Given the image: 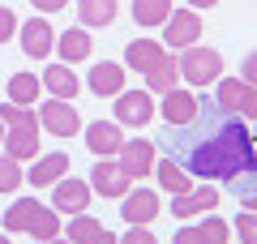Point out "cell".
<instances>
[{"instance_id":"7402d4cb","label":"cell","mask_w":257,"mask_h":244,"mask_svg":"<svg viewBox=\"0 0 257 244\" xmlns=\"http://www.w3.org/2000/svg\"><path fill=\"white\" fill-rule=\"evenodd\" d=\"M155 176H159V189L172 193V197H176V193H189V189H193V176L184 172L176 159H159V163H155Z\"/></svg>"},{"instance_id":"2e32d148","label":"cell","mask_w":257,"mask_h":244,"mask_svg":"<svg viewBox=\"0 0 257 244\" xmlns=\"http://www.w3.org/2000/svg\"><path fill=\"white\" fill-rule=\"evenodd\" d=\"M159 116H163V125H189L193 116H197V94L193 90H167V94H159Z\"/></svg>"},{"instance_id":"d6986e66","label":"cell","mask_w":257,"mask_h":244,"mask_svg":"<svg viewBox=\"0 0 257 244\" xmlns=\"http://www.w3.org/2000/svg\"><path fill=\"white\" fill-rule=\"evenodd\" d=\"M39 81H43V90L52 94V99H69V103H73V99H77V90H82V86H77L73 64H64V60H60V64H47Z\"/></svg>"},{"instance_id":"f546056e","label":"cell","mask_w":257,"mask_h":244,"mask_svg":"<svg viewBox=\"0 0 257 244\" xmlns=\"http://www.w3.org/2000/svg\"><path fill=\"white\" fill-rule=\"evenodd\" d=\"M197 227H202L206 244H231V223H227V218H219L214 210H210V214H202V223H197Z\"/></svg>"},{"instance_id":"6da1fadb","label":"cell","mask_w":257,"mask_h":244,"mask_svg":"<svg viewBox=\"0 0 257 244\" xmlns=\"http://www.w3.org/2000/svg\"><path fill=\"white\" fill-rule=\"evenodd\" d=\"M155 146H163L167 159H176L189 176L210 184H231L236 176H257L253 129L236 111L219 107L214 99H197V116L176 129L167 125Z\"/></svg>"},{"instance_id":"bcb514c9","label":"cell","mask_w":257,"mask_h":244,"mask_svg":"<svg viewBox=\"0 0 257 244\" xmlns=\"http://www.w3.org/2000/svg\"><path fill=\"white\" fill-rule=\"evenodd\" d=\"M35 244H39V240H35Z\"/></svg>"},{"instance_id":"b9f144b4","label":"cell","mask_w":257,"mask_h":244,"mask_svg":"<svg viewBox=\"0 0 257 244\" xmlns=\"http://www.w3.org/2000/svg\"><path fill=\"white\" fill-rule=\"evenodd\" d=\"M43 244H73V240H64V235H56V240H43Z\"/></svg>"},{"instance_id":"ac0fdd59","label":"cell","mask_w":257,"mask_h":244,"mask_svg":"<svg viewBox=\"0 0 257 244\" xmlns=\"http://www.w3.org/2000/svg\"><path fill=\"white\" fill-rule=\"evenodd\" d=\"M163 56H167V47L159 43V39H133V43L124 47V69H133V73H142V77H146V73L155 69Z\"/></svg>"},{"instance_id":"9a60e30c","label":"cell","mask_w":257,"mask_h":244,"mask_svg":"<svg viewBox=\"0 0 257 244\" xmlns=\"http://www.w3.org/2000/svg\"><path fill=\"white\" fill-rule=\"evenodd\" d=\"M60 176H69V154H64V150L39 154V159L26 167V184H35V189H52Z\"/></svg>"},{"instance_id":"30bf717a","label":"cell","mask_w":257,"mask_h":244,"mask_svg":"<svg viewBox=\"0 0 257 244\" xmlns=\"http://www.w3.org/2000/svg\"><path fill=\"white\" fill-rule=\"evenodd\" d=\"M18 39H22V52H26L30 60H43V56L56 52V30H52V22H47L43 13H35L30 22H22Z\"/></svg>"},{"instance_id":"83f0119b","label":"cell","mask_w":257,"mask_h":244,"mask_svg":"<svg viewBox=\"0 0 257 244\" xmlns=\"http://www.w3.org/2000/svg\"><path fill=\"white\" fill-rule=\"evenodd\" d=\"M244 81L240 77H219L214 81V103H219V107H227V111H236L240 107V99H244Z\"/></svg>"},{"instance_id":"5bb4252c","label":"cell","mask_w":257,"mask_h":244,"mask_svg":"<svg viewBox=\"0 0 257 244\" xmlns=\"http://www.w3.org/2000/svg\"><path fill=\"white\" fill-rule=\"evenodd\" d=\"M124 77H128L124 64H116V60H99V64L90 69V77H86V90L99 94V99H116V94L124 90Z\"/></svg>"},{"instance_id":"603a6c76","label":"cell","mask_w":257,"mask_h":244,"mask_svg":"<svg viewBox=\"0 0 257 244\" xmlns=\"http://www.w3.org/2000/svg\"><path fill=\"white\" fill-rule=\"evenodd\" d=\"M77 22L86 30H99L116 22V0H77Z\"/></svg>"},{"instance_id":"7bdbcfd3","label":"cell","mask_w":257,"mask_h":244,"mask_svg":"<svg viewBox=\"0 0 257 244\" xmlns=\"http://www.w3.org/2000/svg\"><path fill=\"white\" fill-rule=\"evenodd\" d=\"M0 244H13V235H9V231H0Z\"/></svg>"},{"instance_id":"d4e9b609","label":"cell","mask_w":257,"mask_h":244,"mask_svg":"<svg viewBox=\"0 0 257 244\" xmlns=\"http://www.w3.org/2000/svg\"><path fill=\"white\" fill-rule=\"evenodd\" d=\"M39 206H43V201H39V197H18V201H13L9 210H5V231H9V235H18V231H26V227L35 223V214H39Z\"/></svg>"},{"instance_id":"ffe728a7","label":"cell","mask_w":257,"mask_h":244,"mask_svg":"<svg viewBox=\"0 0 257 244\" xmlns=\"http://www.w3.org/2000/svg\"><path fill=\"white\" fill-rule=\"evenodd\" d=\"M5 99L18 103V107H35V103L43 99V81H39V73H9Z\"/></svg>"},{"instance_id":"8992f818","label":"cell","mask_w":257,"mask_h":244,"mask_svg":"<svg viewBox=\"0 0 257 244\" xmlns=\"http://www.w3.org/2000/svg\"><path fill=\"white\" fill-rule=\"evenodd\" d=\"M202 39V13L197 9H172V18L163 22V39L159 43L172 47V52H184Z\"/></svg>"},{"instance_id":"484cf974","label":"cell","mask_w":257,"mask_h":244,"mask_svg":"<svg viewBox=\"0 0 257 244\" xmlns=\"http://www.w3.org/2000/svg\"><path fill=\"white\" fill-rule=\"evenodd\" d=\"M99 231H103V223H99L94 214H73L69 223H64L60 235H64V240H73V244H90Z\"/></svg>"},{"instance_id":"74e56055","label":"cell","mask_w":257,"mask_h":244,"mask_svg":"<svg viewBox=\"0 0 257 244\" xmlns=\"http://www.w3.org/2000/svg\"><path fill=\"white\" fill-rule=\"evenodd\" d=\"M240 81H244V86H257V52L244 56V64H240Z\"/></svg>"},{"instance_id":"44dd1931","label":"cell","mask_w":257,"mask_h":244,"mask_svg":"<svg viewBox=\"0 0 257 244\" xmlns=\"http://www.w3.org/2000/svg\"><path fill=\"white\" fill-rule=\"evenodd\" d=\"M176 86H180V56L167 52L163 60L146 73V90L150 94H167V90H176Z\"/></svg>"},{"instance_id":"7a4b0ae2","label":"cell","mask_w":257,"mask_h":244,"mask_svg":"<svg viewBox=\"0 0 257 244\" xmlns=\"http://www.w3.org/2000/svg\"><path fill=\"white\" fill-rule=\"evenodd\" d=\"M180 56V77L189 81L193 90H206V86H214V81L223 77V56L214 52V47H202V43H193L184 47Z\"/></svg>"},{"instance_id":"d590c367","label":"cell","mask_w":257,"mask_h":244,"mask_svg":"<svg viewBox=\"0 0 257 244\" xmlns=\"http://www.w3.org/2000/svg\"><path fill=\"white\" fill-rule=\"evenodd\" d=\"M120 244H159V235L150 231V227H128V235Z\"/></svg>"},{"instance_id":"52a82bcc","label":"cell","mask_w":257,"mask_h":244,"mask_svg":"<svg viewBox=\"0 0 257 244\" xmlns=\"http://www.w3.org/2000/svg\"><path fill=\"white\" fill-rule=\"evenodd\" d=\"M35 111H39V129H47L52 137H77V129H82V116H77V107L69 99L47 94L43 107H35Z\"/></svg>"},{"instance_id":"ab89813d","label":"cell","mask_w":257,"mask_h":244,"mask_svg":"<svg viewBox=\"0 0 257 244\" xmlns=\"http://www.w3.org/2000/svg\"><path fill=\"white\" fill-rule=\"evenodd\" d=\"M184 5H189V9H197V13H202V9H214L219 0H184Z\"/></svg>"},{"instance_id":"ba28073f","label":"cell","mask_w":257,"mask_h":244,"mask_svg":"<svg viewBox=\"0 0 257 244\" xmlns=\"http://www.w3.org/2000/svg\"><path fill=\"white\" fill-rule=\"evenodd\" d=\"M120 214H124L128 227H150L159 214H163V206H159V193L146 189V184H133V189L120 197Z\"/></svg>"},{"instance_id":"cb8c5ba5","label":"cell","mask_w":257,"mask_h":244,"mask_svg":"<svg viewBox=\"0 0 257 244\" xmlns=\"http://www.w3.org/2000/svg\"><path fill=\"white\" fill-rule=\"evenodd\" d=\"M172 0H133V22H138L142 30H155V26H163L167 18H172Z\"/></svg>"},{"instance_id":"60d3db41","label":"cell","mask_w":257,"mask_h":244,"mask_svg":"<svg viewBox=\"0 0 257 244\" xmlns=\"http://www.w3.org/2000/svg\"><path fill=\"white\" fill-rule=\"evenodd\" d=\"M90 244H120V235H111V231H99Z\"/></svg>"},{"instance_id":"f1b7e54d","label":"cell","mask_w":257,"mask_h":244,"mask_svg":"<svg viewBox=\"0 0 257 244\" xmlns=\"http://www.w3.org/2000/svg\"><path fill=\"white\" fill-rule=\"evenodd\" d=\"M26 184V172H22V163L9 159V154L0 150V193H18Z\"/></svg>"},{"instance_id":"1f68e13d","label":"cell","mask_w":257,"mask_h":244,"mask_svg":"<svg viewBox=\"0 0 257 244\" xmlns=\"http://www.w3.org/2000/svg\"><path fill=\"white\" fill-rule=\"evenodd\" d=\"M231 193L240 197V206H244V210H253V214H257V176H236V180H231Z\"/></svg>"},{"instance_id":"8fae6325","label":"cell","mask_w":257,"mask_h":244,"mask_svg":"<svg viewBox=\"0 0 257 244\" xmlns=\"http://www.w3.org/2000/svg\"><path fill=\"white\" fill-rule=\"evenodd\" d=\"M90 189L99 193V197H107V201H111V197L120 201L128 189H133V180L124 176V167H120L116 159H99V163L90 167Z\"/></svg>"},{"instance_id":"5b68a950","label":"cell","mask_w":257,"mask_h":244,"mask_svg":"<svg viewBox=\"0 0 257 244\" xmlns=\"http://www.w3.org/2000/svg\"><path fill=\"white\" fill-rule=\"evenodd\" d=\"M90 197H94V189H90V180H77V176H60V180L52 184V210L56 214H86L90 210Z\"/></svg>"},{"instance_id":"4fadbf2b","label":"cell","mask_w":257,"mask_h":244,"mask_svg":"<svg viewBox=\"0 0 257 244\" xmlns=\"http://www.w3.org/2000/svg\"><path fill=\"white\" fill-rule=\"evenodd\" d=\"M0 150L9 154V159L18 163H35L39 154H43V142H39V120L35 125H13L9 133H5V146Z\"/></svg>"},{"instance_id":"f35d334b","label":"cell","mask_w":257,"mask_h":244,"mask_svg":"<svg viewBox=\"0 0 257 244\" xmlns=\"http://www.w3.org/2000/svg\"><path fill=\"white\" fill-rule=\"evenodd\" d=\"M30 5H35V13H60V9H69V0H30Z\"/></svg>"},{"instance_id":"836d02e7","label":"cell","mask_w":257,"mask_h":244,"mask_svg":"<svg viewBox=\"0 0 257 244\" xmlns=\"http://www.w3.org/2000/svg\"><path fill=\"white\" fill-rule=\"evenodd\" d=\"M236 116L244 120L248 129L257 125V86H248V90H244V99H240V107H236Z\"/></svg>"},{"instance_id":"3957f363","label":"cell","mask_w":257,"mask_h":244,"mask_svg":"<svg viewBox=\"0 0 257 244\" xmlns=\"http://www.w3.org/2000/svg\"><path fill=\"white\" fill-rule=\"evenodd\" d=\"M116 163L124 167L128 180L138 184V180H146V176L155 172V163H159V146H155V142H146V137H124V146H120Z\"/></svg>"},{"instance_id":"8d00e7d4","label":"cell","mask_w":257,"mask_h":244,"mask_svg":"<svg viewBox=\"0 0 257 244\" xmlns=\"http://www.w3.org/2000/svg\"><path fill=\"white\" fill-rule=\"evenodd\" d=\"M172 244H206V235H202V227H176Z\"/></svg>"},{"instance_id":"d6a6232c","label":"cell","mask_w":257,"mask_h":244,"mask_svg":"<svg viewBox=\"0 0 257 244\" xmlns=\"http://www.w3.org/2000/svg\"><path fill=\"white\" fill-rule=\"evenodd\" d=\"M0 120H5V129H13V125H35L39 111H35V107H18V103L5 99V107H0Z\"/></svg>"},{"instance_id":"4dcf8cb0","label":"cell","mask_w":257,"mask_h":244,"mask_svg":"<svg viewBox=\"0 0 257 244\" xmlns=\"http://www.w3.org/2000/svg\"><path fill=\"white\" fill-rule=\"evenodd\" d=\"M231 235H240V244H257V214L253 210H240L231 218Z\"/></svg>"},{"instance_id":"7c38bea8","label":"cell","mask_w":257,"mask_h":244,"mask_svg":"<svg viewBox=\"0 0 257 244\" xmlns=\"http://www.w3.org/2000/svg\"><path fill=\"white\" fill-rule=\"evenodd\" d=\"M82 133H86V146L99 159H116L120 146H124V129L116 120H90V125H82Z\"/></svg>"},{"instance_id":"e0dca14e","label":"cell","mask_w":257,"mask_h":244,"mask_svg":"<svg viewBox=\"0 0 257 244\" xmlns=\"http://www.w3.org/2000/svg\"><path fill=\"white\" fill-rule=\"evenodd\" d=\"M56 52H60L64 64H82V60H90V52H94L90 30H86V26H69L64 35H56Z\"/></svg>"},{"instance_id":"4316f807","label":"cell","mask_w":257,"mask_h":244,"mask_svg":"<svg viewBox=\"0 0 257 244\" xmlns=\"http://www.w3.org/2000/svg\"><path fill=\"white\" fill-rule=\"evenodd\" d=\"M64 231V223H60V214H56L52 206H39V214H35V223L26 227V235H35L39 244L43 240H56V235Z\"/></svg>"},{"instance_id":"ee69618b","label":"cell","mask_w":257,"mask_h":244,"mask_svg":"<svg viewBox=\"0 0 257 244\" xmlns=\"http://www.w3.org/2000/svg\"><path fill=\"white\" fill-rule=\"evenodd\" d=\"M5 133H9V129H5V120H0V146H5Z\"/></svg>"},{"instance_id":"277c9868","label":"cell","mask_w":257,"mask_h":244,"mask_svg":"<svg viewBox=\"0 0 257 244\" xmlns=\"http://www.w3.org/2000/svg\"><path fill=\"white\" fill-rule=\"evenodd\" d=\"M159 103L150 90H120L116 94V125L120 129H146L155 120Z\"/></svg>"},{"instance_id":"9c48e42d","label":"cell","mask_w":257,"mask_h":244,"mask_svg":"<svg viewBox=\"0 0 257 244\" xmlns=\"http://www.w3.org/2000/svg\"><path fill=\"white\" fill-rule=\"evenodd\" d=\"M167 210L176 214V223H180V218H202V214H210V210H219V189H214L210 180H202V184H193L189 193H176Z\"/></svg>"},{"instance_id":"e575fe53","label":"cell","mask_w":257,"mask_h":244,"mask_svg":"<svg viewBox=\"0 0 257 244\" xmlns=\"http://www.w3.org/2000/svg\"><path fill=\"white\" fill-rule=\"evenodd\" d=\"M18 26H22V22H18V13H13L9 5H0V43H9V39L18 35Z\"/></svg>"},{"instance_id":"f6af8a7d","label":"cell","mask_w":257,"mask_h":244,"mask_svg":"<svg viewBox=\"0 0 257 244\" xmlns=\"http://www.w3.org/2000/svg\"><path fill=\"white\" fill-rule=\"evenodd\" d=\"M253 146H257V125H253Z\"/></svg>"}]
</instances>
